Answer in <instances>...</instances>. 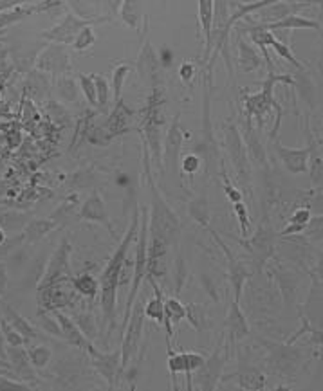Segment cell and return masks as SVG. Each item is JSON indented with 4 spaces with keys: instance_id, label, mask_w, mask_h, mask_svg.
Masks as SVG:
<instances>
[{
    "instance_id": "cell-1",
    "label": "cell",
    "mask_w": 323,
    "mask_h": 391,
    "mask_svg": "<svg viewBox=\"0 0 323 391\" xmlns=\"http://www.w3.org/2000/svg\"><path fill=\"white\" fill-rule=\"evenodd\" d=\"M141 215L140 209L134 208V217L130 222L127 233H125L123 240H121L120 247L116 249V253L110 256V260L105 265L103 273L100 278V296H101V312H103V323L107 325V332H112V328L116 327V312H118V287H120V276L121 269H123L125 258L129 254L134 238L138 234V228H140ZM107 334V336H109Z\"/></svg>"
},
{
    "instance_id": "cell-2",
    "label": "cell",
    "mask_w": 323,
    "mask_h": 391,
    "mask_svg": "<svg viewBox=\"0 0 323 391\" xmlns=\"http://www.w3.org/2000/svg\"><path fill=\"white\" fill-rule=\"evenodd\" d=\"M148 183L150 191H152L148 211V234L154 238H159L168 247H172V245H175V242L179 240V218L168 208V204L164 202L163 197L157 193V188H155L154 183H152L150 174Z\"/></svg>"
},
{
    "instance_id": "cell-3",
    "label": "cell",
    "mask_w": 323,
    "mask_h": 391,
    "mask_svg": "<svg viewBox=\"0 0 323 391\" xmlns=\"http://www.w3.org/2000/svg\"><path fill=\"white\" fill-rule=\"evenodd\" d=\"M279 83H289L293 85V79L285 75H274V72H269L266 81L262 85V90L257 92V94L244 96V105H246V110H248V118H257L259 121V130H262L263 119L266 116L271 112V109H274L276 112H282V107L276 103V99L273 96L274 85Z\"/></svg>"
},
{
    "instance_id": "cell-4",
    "label": "cell",
    "mask_w": 323,
    "mask_h": 391,
    "mask_svg": "<svg viewBox=\"0 0 323 391\" xmlns=\"http://www.w3.org/2000/svg\"><path fill=\"white\" fill-rule=\"evenodd\" d=\"M144 303L135 301L132 314H130L129 323L123 328V339H121V373L129 368L132 359L138 353V348L141 345V337H143L144 327Z\"/></svg>"
},
{
    "instance_id": "cell-5",
    "label": "cell",
    "mask_w": 323,
    "mask_h": 391,
    "mask_svg": "<svg viewBox=\"0 0 323 391\" xmlns=\"http://www.w3.org/2000/svg\"><path fill=\"white\" fill-rule=\"evenodd\" d=\"M85 352L89 353L90 366L94 368L96 373L103 377L109 382V386H114V381L121 375V348L112 353L100 352L94 345H90Z\"/></svg>"
},
{
    "instance_id": "cell-6",
    "label": "cell",
    "mask_w": 323,
    "mask_h": 391,
    "mask_svg": "<svg viewBox=\"0 0 323 391\" xmlns=\"http://www.w3.org/2000/svg\"><path fill=\"white\" fill-rule=\"evenodd\" d=\"M100 22H103V18L100 20H89V18H78V16L75 15H65V18L62 20L60 24L55 25L51 31H45L44 38L49 40V42H55V44H60V45H73V42H75V38L78 36V33H80L83 27H87V25H92V24H100Z\"/></svg>"
},
{
    "instance_id": "cell-7",
    "label": "cell",
    "mask_w": 323,
    "mask_h": 391,
    "mask_svg": "<svg viewBox=\"0 0 323 391\" xmlns=\"http://www.w3.org/2000/svg\"><path fill=\"white\" fill-rule=\"evenodd\" d=\"M274 231L271 229L269 224H260V228L257 229V233L251 237V240L248 242H242L246 245L251 256H253V262L257 263V267H262L263 263L268 262L269 258L273 256L274 251Z\"/></svg>"
},
{
    "instance_id": "cell-8",
    "label": "cell",
    "mask_w": 323,
    "mask_h": 391,
    "mask_svg": "<svg viewBox=\"0 0 323 391\" xmlns=\"http://www.w3.org/2000/svg\"><path fill=\"white\" fill-rule=\"evenodd\" d=\"M168 368L172 379H175V375H179V373H184L186 375V386H188V390H192L194 373L203 366L206 357L199 352H174V350H168Z\"/></svg>"
},
{
    "instance_id": "cell-9",
    "label": "cell",
    "mask_w": 323,
    "mask_h": 391,
    "mask_svg": "<svg viewBox=\"0 0 323 391\" xmlns=\"http://www.w3.org/2000/svg\"><path fill=\"white\" fill-rule=\"evenodd\" d=\"M220 352H222V347L219 345V348H217V350L204 361L203 366L194 373V381L199 390H215L217 384H219L220 375H222L224 361H226V355H222Z\"/></svg>"
},
{
    "instance_id": "cell-10",
    "label": "cell",
    "mask_w": 323,
    "mask_h": 391,
    "mask_svg": "<svg viewBox=\"0 0 323 391\" xmlns=\"http://www.w3.org/2000/svg\"><path fill=\"white\" fill-rule=\"evenodd\" d=\"M70 243L67 240H62L60 245L55 249L53 256L47 262V269H45L44 278L40 280L38 285H47V283L58 282L62 278L70 276V267H69V256H70Z\"/></svg>"
},
{
    "instance_id": "cell-11",
    "label": "cell",
    "mask_w": 323,
    "mask_h": 391,
    "mask_svg": "<svg viewBox=\"0 0 323 391\" xmlns=\"http://www.w3.org/2000/svg\"><path fill=\"white\" fill-rule=\"evenodd\" d=\"M226 148H228L231 161L235 164V170L239 172L240 178L246 180L249 174V161H248V150L244 144V139L235 124H228L226 129Z\"/></svg>"
},
{
    "instance_id": "cell-12",
    "label": "cell",
    "mask_w": 323,
    "mask_h": 391,
    "mask_svg": "<svg viewBox=\"0 0 323 391\" xmlns=\"http://www.w3.org/2000/svg\"><path fill=\"white\" fill-rule=\"evenodd\" d=\"M181 146H183V134H181L179 116H175L174 123L170 124V130L168 134H166V139H164L163 146V164L164 170H166L170 175L177 174Z\"/></svg>"
},
{
    "instance_id": "cell-13",
    "label": "cell",
    "mask_w": 323,
    "mask_h": 391,
    "mask_svg": "<svg viewBox=\"0 0 323 391\" xmlns=\"http://www.w3.org/2000/svg\"><path fill=\"white\" fill-rule=\"evenodd\" d=\"M274 152H276V155H279L289 174H307L311 146H307V148H285L280 141H274Z\"/></svg>"
},
{
    "instance_id": "cell-14",
    "label": "cell",
    "mask_w": 323,
    "mask_h": 391,
    "mask_svg": "<svg viewBox=\"0 0 323 391\" xmlns=\"http://www.w3.org/2000/svg\"><path fill=\"white\" fill-rule=\"evenodd\" d=\"M36 67L44 70V72L64 76L65 72H69L70 70L69 55L65 53L64 45H49V47L38 56V59H36Z\"/></svg>"
},
{
    "instance_id": "cell-15",
    "label": "cell",
    "mask_w": 323,
    "mask_h": 391,
    "mask_svg": "<svg viewBox=\"0 0 323 391\" xmlns=\"http://www.w3.org/2000/svg\"><path fill=\"white\" fill-rule=\"evenodd\" d=\"M8 362L15 379L22 382H33L36 379L35 370L36 368L31 364L29 353H27V347L21 345V347H10L8 345Z\"/></svg>"
},
{
    "instance_id": "cell-16",
    "label": "cell",
    "mask_w": 323,
    "mask_h": 391,
    "mask_svg": "<svg viewBox=\"0 0 323 391\" xmlns=\"http://www.w3.org/2000/svg\"><path fill=\"white\" fill-rule=\"evenodd\" d=\"M78 217H80L81 220H89V222L107 226V229L112 233V226H110L109 222V213H107V208H105V202L103 198H101L100 191H92L90 197L81 204Z\"/></svg>"
},
{
    "instance_id": "cell-17",
    "label": "cell",
    "mask_w": 323,
    "mask_h": 391,
    "mask_svg": "<svg viewBox=\"0 0 323 391\" xmlns=\"http://www.w3.org/2000/svg\"><path fill=\"white\" fill-rule=\"evenodd\" d=\"M53 312H55L56 319L60 323L62 339H64L65 342H69V345H73V347L76 348H81V350H87V348L92 345V341H90L89 337L85 336L80 328H78L75 319H70L69 316L62 314L60 310H53Z\"/></svg>"
},
{
    "instance_id": "cell-18",
    "label": "cell",
    "mask_w": 323,
    "mask_h": 391,
    "mask_svg": "<svg viewBox=\"0 0 323 391\" xmlns=\"http://www.w3.org/2000/svg\"><path fill=\"white\" fill-rule=\"evenodd\" d=\"M215 240H217V243L220 245V249L224 251V254H226V258H228L229 262V278H231V283H233V288H235V299L239 301L240 296H242V288L244 285H246V282L249 280V271L246 269V265H244L242 262H239V260H235L233 254H231V251L228 249V245L226 243L220 242V238L217 237V234L214 233Z\"/></svg>"
},
{
    "instance_id": "cell-19",
    "label": "cell",
    "mask_w": 323,
    "mask_h": 391,
    "mask_svg": "<svg viewBox=\"0 0 323 391\" xmlns=\"http://www.w3.org/2000/svg\"><path fill=\"white\" fill-rule=\"evenodd\" d=\"M226 330H228L231 341H240V339L249 336V323L240 310L237 299L231 303L228 316H226Z\"/></svg>"
},
{
    "instance_id": "cell-20",
    "label": "cell",
    "mask_w": 323,
    "mask_h": 391,
    "mask_svg": "<svg viewBox=\"0 0 323 391\" xmlns=\"http://www.w3.org/2000/svg\"><path fill=\"white\" fill-rule=\"evenodd\" d=\"M262 24V22H260ZM268 27L269 31H276V29H282V31H298V29H313V31H318L322 33L323 27L320 24L318 20H311V18H305V16H300V15H289L282 20H276V22H271V24H263Z\"/></svg>"
},
{
    "instance_id": "cell-21",
    "label": "cell",
    "mask_w": 323,
    "mask_h": 391,
    "mask_svg": "<svg viewBox=\"0 0 323 391\" xmlns=\"http://www.w3.org/2000/svg\"><path fill=\"white\" fill-rule=\"evenodd\" d=\"M0 314L8 319V321L13 325V327L16 328V332L21 334L22 337L25 339V342L29 345L31 341H35L36 337H38V332H36V328L31 325L27 319H25L22 314H18L13 307H10V305H5V303H2L0 305Z\"/></svg>"
},
{
    "instance_id": "cell-22",
    "label": "cell",
    "mask_w": 323,
    "mask_h": 391,
    "mask_svg": "<svg viewBox=\"0 0 323 391\" xmlns=\"http://www.w3.org/2000/svg\"><path fill=\"white\" fill-rule=\"evenodd\" d=\"M161 67L159 56L155 55V51L150 47V44H144V47L141 49L140 58H138V70L144 79H150L155 87V81H157V70Z\"/></svg>"
},
{
    "instance_id": "cell-23",
    "label": "cell",
    "mask_w": 323,
    "mask_h": 391,
    "mask_svg": "<svg viewBox=\"0 0 323 391\" xmlns=\"http://www.w3.org/2000/svg\"><path fill=\"white\" fill-rule=\"evenodd\" d=\"M56 228H60V226H58V224H56L51 217L49 218H33V220H29V222L25 224L22 234H24L25 243H35V242H38V240H42L44 237H47L51 231H55Z\"/></svg>"
},
{
    "instance_id": "cell-24",
    "label": "cell",
    "mask_w": 323,
    "mask_h": 391,
    "mask_svg": "<svg viewBox=\"0 0 323 391\" xmlns=\"http://www.w3.org/2000/svg\"><path fill=\"white\" fill-rule=\"evenodd\" d=\"M148 276V274H146ZM148 283L152 285V288H154V299H150L146 305H144V316H146V319H152V321H155L157 325H161L163 327L164 323V299L163 297V291L159 288V285H157V282H155V278L148 276Z\"/></svg>"
},
{
    "instance_id": "cell-25",
    "label": "cell",
    "mask_w": 323,
    "mask_h": 391,
    "mask_svg": "<svg viewBox=\"0 0 323 391\" xmlns=\"http://www.w3.org/2000/svg\"><path fill=\"white\" fill-rule=\"evenodd\" d=\"M132 116L134 114L130 112L129 107H125V103L120 99V101L116 103L114 112L109 116V121H107L103 129L107 130V134H109L110 137H114L116 134H121V132L129 126V121Z\"/></svg>"
},
{
    "instance_id": "cell-26",
    "label": "cell",
    "mask_w": 323,
    "mask_h": 391,
    "mask_svg": "<svg viewBox=\"0 0 323 391\" xmlns=\"http://www.w3.org/2000/svg\"><path fill=\"white\" fill-rule=\"evenodd\" d=\"M244 132H246L244 134V144H246V150L249 152V155L259 164H266V150L260 143L259 130L253 129V119L251 118H248V121H246V130Z\"/></svg>"
},
{
    "instance_id": "cell-27",
    "label": "cell",
    "mask_w": 323,
    "mask_h": 391,
    "mask_svg": "<svg viewBox=\"0 0 323 391\" xmlns=\"http://www.w3.org/2000/svg\"><path fill=\"white\" fill-rule=\"evenodd\" d=\"M214 10L215 0H199V24L206 40V51L211 45V33H214Z\"/></svg>"
},
{
    "instance_id": "cell-28",
    "label": "cell",
    "mask_w": 323,
    "mask_h": 391,
    "mask_svg": "<svg viewBox=\"0 0 323 391\" xmlns=\"http://www.w3.org/2000/svg\"><path fill=\"white\" fill-rule=\"evenodd\" d=\"M309 137V146H311V157H309V178H311V184H313L314 189H323V157L318 155V148L316 144L313 143V137L311 134H307Z\"/></svg>"
},
{
    "instance_id": "cell-29",
    "label": "cell",
    "mask_w": 323,
    "mask_h": 391,
    "mask_svg": "<svg viewBox=\"0 0 323 391\" xmlns=\"http://www.w3.org/2000/svg\"><path fill=\"white\" fill-rule=\"evenodd\" d=\"M237 49H239V64L240 67H242V70L253 72V70L262 67V58L259 56V53H257L248 42H244L240 36L239 40H237Z\"/></svg>"
},
{
    "instance_id": "cell-30",
    "label": "cell",
    "mask_w": 323,
    "mask_h": 391,
    "mask_svg": "<svg viewBox=\"0 0 323 391\" xmlns=\"http://www.w3.org/2000/svg\"><path fill=\"white\" fill-rule=\"evenodd\" d=\"M303 4H287V0H283V2H276V4H271L268 8H263L262 11V18L263 22L262 24H271V22H276V20H282L289 15H294L293 11L296 8H302Z\"/></svg>"
},
{
    "instance_id": "cell-31",
    "label": "cell",
    "mask_w": 323,
    "mask_h": 391,
    "mask_svg": "<svg viewBox=\"0 0 323 391\" xmlns=\"http://www.w3.org/2000/svg\"><path fill=\"white\" fill-rule=\"evenodd\" d=\"M73 285H75L76 293L85 297H94L96 294L100 293V280H96L89 273H81L73 278Z\"/></svg>"
},
{
    "instance_id": "cell-32",
    "label": "cell",
    "mask_w": 323,
    "mask_h": 391,
    "mask_svg": "<svg viewBox=\"0 0 323 391\" xmlns=\"http://www.w3.org/2000/svg\"><path fill=\"white\" fill-rule=\"evenodd\" d=\"M311 209L309 208H296L294 209V213L291 215V218H289V226L285 229H283L282 237H287V234H296V233H303L305 231V228H307L309 220H311Z\"/></svg>"
},
{
    "instance_id": "cell-33",
    "label": "cell",
    "mask_w": 323,
    "mask_h": 391,
    "mask_svg": "<svg viewBox=\"0 0 323 391\" xmlns=\"http://www.w3.org/2000/svg\"><path fill=\"white\" fill-rule=\"evenodd\" d=\"M120 16L129 27L135 29L141 18V0H123L121 2Z\"/></svg>"
},
{
    "instance_id": "cell-34",
    "label": "cell",
    "mask_w": 323,
    "mask_h": 391,
    "mask_svg": "<svg viewBox=\"0 0 323 391\" xmlns=\"http://www.w3.org/2000/svg\"><path fill=\"white\" fill-rule=\"evenodd\" d=\"M29 222L25 215L16 213V211H10V213L0 215V226L8 234H18L24 231L25 224Z\"/></svg>"
},
{
    "instance_id": "cell-35",
    "label": "cell",
    "mask_w": 323,
    "mask_h": 391,
    "mask_svg": "<svg viewBox=\"0 0 323 391\" xmlns=\"http://www.w3.org/2000/svg\"><path fill=\"white\" fill-rule=\"evenodd\" d=\"M239 386L244 390H262L266 388V375L257 368H248L239 373Z\"/></svg>"
},
{
    "instance_id": "cell-36",
    "label": "cell",
    "mask_w": 323,
    "mask_h": 391,
    "mask_svg": "<svg viewBox=\"0 0 323 391\" xmlns=\"http://www.w3.org/2000/svg\"><path fill=\"white\" fill-rule=\"evenodd\" d=\"M36 323H38V327H40L44 332L51 334V336L55 337H60L62 339L60 323H58V319H56L53 310H44V308H40L38 314H36Z\"/></svg>"
},
{
    "instance_id": "cell-37",
    "label": "cell",
    "mask_w": 323,
    "mask_h": 391,
    "mask_svg": "<svg viewBox=\"0 0 323 391\" xmlns=\"http://www.w3.org/2000/svg\"><path fill=\"white\" fill-rule=\"evenodd\" d=\"M35 11L36 10H33V8H10V10L0 11V29H5L15 22H21V20H24L25 16L35 13Z\"/></svg>"
},
{
    "instance_id": "cell-38",
    "label": "cell",
    "mask_w": 323,
    "mask_h": 391,
    "mask_svg": "<svg viewBox=\"0 0 323 391\" xmlns=\"http://www.w3.org/2000/svg\"><path fill=\"white\" fill-rule=\"evenodd\" d=\"M268 47H273L274 49V53L280 56V58H283L287 64H291V65H294L296 69H303V65L300 64L298 59H296V56L291 53V49H289V45H285L282 42V40L279 38L276 35H273L271 38H269V44H268Z\"/></svg>"
},
{
    "instance_id": "cell-39",
    "label": "cell",
    "mask_w": 323,
    "mask_h": 391,
    "mask_svg": "<svg viewBox=\"0 0 323 391\" xmlns=\"http://www.w3.org/2000/svg\"><path fill=\"white\" fill-rule=\"evenodd\" d=\"M27 353H29L31 364L36 368V370H42L51 362V357H53V352H51L49 347L45 345H38V347H31L27 348Z\"/></svg>"
},
{
    "instance_id": "cell-40",
    "label": "cell",
    "mask_w": 323,
    "mask_h": 391,
    "mask_svg": "<svg viewBox=\"0 0 323 391\" xmlns=\"http://www.w3.org/2000/svg\"><path fill=\"white\" fill-rule=\"evenodd\" d=\"M75 321L76 325H78V328H80L81 332L85 334V336L89 337L90 341H94L96 337H98V325H96L94 321V316L89 312H78L75 316Z\"/></svg>"
},
{
    "instance_id": "cell-41",
    "label": "cell",
    "mask_w": 323,
    "mask_h": 391,
    "mask_svg": "<svg viewBox=\"0 0 323 391\" xmlns=\"http://www.w3.org/2000/svg\"><path fill=\"white\" fill-rule=\"evenodd\" d=\"M0 328H2V334H4L5 345H10V347H21V345H25V347H27V342H25L24 337L16 332V328L13 327L2 314H0Z\"/></svg>"
},
{
    "instance_id": "cell-42",
    "label": "cell",
    "mask_w": 323,
    "mask_h": 391,
    "mask_svg": "<svg viewBox=\"0 0 323 391\" xmlns=\"http://www.w3.org/2000/svg\"><path fill=\"white\" fill-rule=\"evenodd\" d=\"M58 94H60L62 101H65V103H75L76 98H78L75 79L69 78V76H62L58 79Z\"/></svg>"
},
{
    "instance_id": "cell-43",
    "label": "cell",
    "mask_w": 323,
    "mask_h": 391,
    "mask_svg": "<svg viewBox=\"0 0 323 391\" xmlns=\"http://www.w3.org/2000/svg\"><path fill=\"white\" fill-rule=\"evenodd\" d=\"M130 72V65L127 64H121L118 65L112 72V92H114V101L118 103L121 99V92H123V83L127 76Z\"/></svg>"
},
{
    "instance_id": "cell-44",
    "label": "cell",
    "mask_w": 323,
    "mask_h": 391,
    "mask_svg": "<svg viewBox=\"0 0 323 391\" xmlns=\"http://www.w3.org/2000/svg\"><path fill=\"white\" fill-rule=\"evenodd\" d=\"M78 81H80V89L81 92H83L85 99H87V103H89L90 107L98 109V94H96V85L94 79H92V75H78Z\"/></svg>"
},
{
    "instance_id": "cell-45",
    "label": "cell",
    "mask_w": 323,
    "mask_h": 391,
    "mask_svg": "<svg viewBox=\"0 0 323 391\" xmlns=\"http://www.w3.org/2000/svg\"><path fill=\"white\" fill-rule=\"evenodd\" d=\"M190 215L203 226H208V200L199 197L194 202H190Z\"/></svg>"
},
{
    "instance_id": "cell-46",
    "label": "cell",
    "mask_w": 323,
    "mask_h": 391,
    "mask_svg": "<svg viewBox=\"0 0 323 391\" xmlns=\"http://www.w3.org/2000/svg\"><path fill=\"white\" fill-rule=\"evenodd\" d=\"M92 79H94L96 85V94H98V109L105 110L107 109V105H109L110 85L101 75H92Z\"/></svg>"
},
{
    "instance_id": "cell-47",
    "label": "cell",
    "mask_w": 323,
    "mask_h": 391,
    "mask_svg": "<svg viewBox=\"0 0 323 391\" xmlns=\"http://www.w3.org/2000/svg\"><path fill=\"white\" fill-rule=\"evenodd\" d=\"M94 44H96L94 29H92V25H87V27H83V29L78 33V36H76L75 42H73V47H75L76 51H87Z\"/></svg>"
},
{
    "instance_id": "cell-48",
    "label": "cell",
    "mask_w": 323,
    "mask_h": 391,
    "mask_svg": "<svg viewBox=\"0 0 323 391\" xmlns=\"http://www.w3.org/2000/svg\"><path fill=\"white\" fill-rule=\"evenodd\" d=\"M76 215V208H75V197H70L69 200L65 204H62L60 208L55 209V213L51 215V218L55 220L58 226H62V224L69 222L70 218L75 217Z\"/></svg>"
},
{
    "instance_id": "cell-49",
    "label": "cell",
    "mask_w": 323,
    "mask_h": 391,
    "mask_svg": "<svg viewBox=\"0 0 323 391\" xmlns=\"http://www.w3.org/2000/svg\"><path fill=\"white\" fill-rule=\"evenodd\" d=\"M22 243H25L24 240V234L18 233V234H11V237L5 238V242L0 243V262H4L5 258L10 256L13 251L21 247Z\"/></svg>"
},
{
    "instance_id": "cell-50",
    "label": "cell",
    "mask_w": 323,
    "mask_h": 391,
    "mask_svg": "<svg viewBox=\"0 0 323 391\" xmlns=\"http://www.w3.org/2000/svg\"><path fill=\"white\" fill-rule=\"evenodd\" d=\"M233 211H235V217L239 218L240 233H242L244 238H248V234H249V213H248V208H246V204H244L242 200H240V202H235Z\"/></svg>"
},
{
    "instance_id": "cell-51",
    "label": "cell",
    "mask_w": 323,
    "mask_h": 391,
    "mask_svg": "<svg viewBox=\"0 0 323 391\" xmlns=\"http://www.w3.org/2000/svg\"><path fill=\"white\" fill-rule=\"evenodd\" d=\"M204 310L201 305H186V319L195 330H201L204 323Z\"/></svg>"
},
{
    "instance_id": "cell-52",
    "label": "cell",
    "mask_w": 323,
    "mask_h": 391,
    "mask_svg": "<svg viewBox=\"0 0 323 391\" xmlns=\"http://www.w3.org/2000/svg\"><path fill=\"white\" fill-rule=\"evenodd\" d=\"M305 234L313 238V240H323V217H311Z\"/></svg>"
},
{
    "instance_id": "cell-53",
    "label": "cell",
    "mask_w": 323,
    "mask_h": 391,
    "mask_svg": "<svg viewBox=\"0 0 323 391\" xmlns=\"http://www.w3.org/2000/svg\"><path fill=\"white\" fill-rule=\"evenodd\" d=\"M186 276H188V267H186V262L183 258H179L177 263H175V293L177 294L181 293V288L186 282Z\"/></svg>"
},
{
    "instance_id": "cell-54",
    "label": "cell",
    "mask_w": 323,
    "mask_h": 391,
    "mask_svg": "<svg viewBox=\"0 0 323 391\" xmlns=\"http://www.w3.org/2000/svg\"><path fill=\"white\" fill-rule=\"evenodd\" d=\"M181 168H183L184 174H188V175L197 174L201 168V159L194 154L186 155V157L183 159V163H181Z\"/></svg>"
},
{
    "instance_id": "cell-55",
    "label": "cell",
    "mask_w": 323,
    "mask_h": 391,
    "mask_svg": "<svg viewBox=\"0 0 323 391\" xmlns=\"http://www.w3.org/2000/svg\"><path fill=\"white\" fill-rule=\"evenodd\" d=\"M0 390H24L27 391L29 386L25 382L18 381V379H13V377L0 375Z\"/></svg>"
},
{
    "instance_id": "cell-56",
    "label": "cell",
    "mask_w": 323,
    "mask_h": 391,
    "mask_svg": "<svg viewBox=\"0 0 323 391\" xmlns=\"http://www.w3.org/2000/svg\"><path fill=\"white\" fill-rule=\"evenodd\" d=\"M222 183H224V191H226V197L229 198V202L231 204L240 202V200H242V193H240L239 189L231 186L228 175H226V172H224V170H222Z\"/></svg>"
},
{
    "instance_id": "cell-57",
    "label": "cell",
    "mask_w": 323,
    "mask_h": 391,
    "mask_svg": "<svg viewBox=\"0 0 323 391\" xmlns=\"http://www.w3.org/2000/svg\"><path fill=\"white\" fill-rule=\"evenodd\" d=\"M92 180H94V175H92V172H89V170H87V172H78V174L73 175V184H75L78 189L89 188Z\"/></svg>"
},
{
    "instance_id": "cell-58",
    "label": "cell",
    "mask_w": 323,
    "mask_h": 391,
    "mask_svg": "<svg viewBox=\"0 0 323 391\" xmlns=\"http://www.w3.org/2000/svg\"><path fill=\"white\" fill-rule=\"evenodd\" d=\"M194 72H195L194 65L188 64V62L181 65L179 75H181V79H183L184 83H190V81H192V78H194Z\"/></svg>"
},
{
    "instance_id": "cell-59",
    "label": "cell",
    "mask_w": 323,
    "mask_h": 391,
    "mask_svg": "<svg viewBox=\"0 0 323 391\" xmlns=\"http://www.w3.org/2000/svg\"><path fill=\"white\" fill-rule=\"evenodd\" d=\"M5 287H8V265L5 262H0V297L4 296Z\"/></svg>"
},
{
    "instance_id": "cell-60",
    "label": "cell",
    "mask_w": 323,
    "mask_h": 391,
    "mask_svg": "<svg viewBox=\"0 0 323 391\" xmlns=\"http://www.w3.org/2000/svg\"><path fill=\"white\" fill-rule=\"evenodd\" d=\"M172 59H174V55H172V51L164 47V49L161 51V55H159L161 65H163V67H168V65H172Z\"/></svg>"
},
{
    "instance_id": "cell-61",
    "label": "cell",
    "mask_w": 323,
    "mask_h": 391,
    "mask_svg": "<svg viewBox=\"0 0 323 391\" xmlns=\"http://www.w3.org/2000/svg\"><path fill=\"white\" fill-rule=\"evenodd\" d=\"M0 359H2V361H8V345H5L2 328H0Z\"/></svg>"
},
{
    "instance_id": "cell-62",
    "label": "cell",
    "mask_w": 323,
    "mask_h": 391,
    "mask_svg": "<svg viewBox=\"0 0 323 391\" xmlns=\"http://www.w3.org/2000/svg\"><path fill=\"white\" fill-rule=\"evenodd\" d=\"M5 238H8V233H5L4 229H2V226H0V243L5 242Z\"/></svg>"
},
{
    "instance_id": "cell-63",
    "label": "cell",
    "mask_w": 323,
    "mask_h": 391,
    "mask_svg": "<svg viewBox=\"0 0 323 391\" xmlns=\"http://www.w3.org/2000/svg\"><path fill=\"white\" fill-rule=\"evenodd\" d=\"M5 58V49L0 45V59H4Z\"/></svg>"
},
{
    "instance_id": "cell-64",
    "label": "cell",
    "mask_w": 323,
    "mask_h": 391,
    "mask_svg": "<svg viewBox=\"0 0 323 391\" xmlns=\"http://www.w3.org/2000/svg\"><path fill=\"white\" fill-rule=\"evenodd\" d=\"M313 334H314V336H316V337H318L320 341L323 342V332H313Z\"/></svg>"
}]
</instances>
